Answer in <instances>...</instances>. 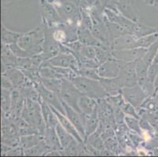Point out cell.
I'll return each instance as SVG.
<instances>
[{"mask_svg": "<svg viewBox=\"0 0 158 157\" xmlns=\"http://www.w3.org/2000/svg\"><path fill=\"white\" fill-rule=\"evenodd\" d=\"M152 152H153V155H158V147L155 148V149L152 151Z\"/></svg>", "mask_w": 158, "mask_h": 157, "instance_id": "56", "label": "cell"}, {"mask_svg": "<svg viewBox=\"0 0 158 157\" xmlns=\"http://www.w3.org/2000/svg\"><path fill=\"white\" fill-rule=\"evenodd\" d=\"M121 109L126 116H133V117L138 118V119H140L141 118L140 116H139L137 109H136L135 106L132 105L131 104L128 103V102L125 101V103L122 105Z\"/></svg>", "mask_w": 158, "mask_h": 157, "instance_id": "49", "label": "cell"}, {"mask_svg": "<svg viewBox=\"0 0 158 157\" xmlns=\"http://www.w3.org/2000/svg\"><path fill=\"white\" fill-rule=\"evenodd\" d=\"M1 62H2V74L5 72L7 68L16 67L18 63V57H16L11 50L9 45L2 43L1 48Z\"/></svg>", "mask_w": 158, "mask_h": 157, "instance_id": "22", "label": "cell"}, {"mask_svg": "<svg viewBox=\"0 0 158 157\" xmlns=\"http://www.w3.org/2000/svg\"><path fill=\"white\" fill-rule=\"evenodd\" d=\"M95 60L100 65L102 63L106 62L108 60L113 58L112 51L102 47H95Z\"/></svg>", "mask_w": 158, "mask_h": 157, "instance_id": "37", "label": "cell"}, {"mask_svg": "<svg viewBox=\"0 0 158 157\" xmlns=\"http://www.w3.org/2000/svg\"><path fill=\"white\" fill-rule=\"evenodd\" d=\"M1 88L6 89V90H12L14 88L11 80L6 75H2L1 76Z\"/></svg>", "mask_w": 158, "mask_h": 157, "instance_id": "52", "label": "cell"}, {"mask_svg": "<svg viewBox=\"0 0 158 157\" xmlns=\"http://www.w3.org/2000/svg\"><path fill=\"white\" fill-rule=\"evenodd\" d=\"M156 40H158V32L141 37V38L138 39L136 42H137L138 47L148 49L150 46L153 45Z\"/></svg>", "mask_w": 158, "mask_h": 157, "instance_id": "38", "label": "cell"}, {"mask_svg": "<svg viewBox=\"0 0 158 157\" xmlns=\"http://www.w3.org/2000/svg\"><path fill=\"white\" fill-rule=\"evenodd\" d=\"M51 109H52V110L54 111V113H55L56 116H57L60 124H61V126H62L63 127H64V129L69 132V133L73 135L76 139H77V142H80V143L81 144L85 143V142H84V140L83 139V138L80 136V133H79L78 130H77V128L75 127V126L72 123V122L69 119V118L67 117L65 115L62 114V113L60 112L59 111H57V109H54V107H52V106H51Z\"/></svg>", "mask_w": 158, "mask_h": 157, "instance_id": "20", "label": "cell"}, {"mask_svg": "<svg viewBox=\"0 0 158 157\" xmlns=\"http://www.w3.org/2000/svg\"><path fill=\"white\" fill-rule=\"evenodd\" d=\"M2 143L10 147L18 146L20 144V135L15 122L4 114H2Z\"/></svg>", "mask_w": 158, "mask_h": 157, "instance_id": "6", "label": "cell"}, {"mask_svg": "<svg viewBox=\"0 0 158 157\" xmlns=\"http://www.w3.org/2000/svg\"><path fill=\"white\" fill-rule=\"evenodd\" d=\"M63 106H64V111H65V116L69 118L72 122L75 127L77 128L78 132L80 133V136L83 138V139L85 142L86 140V134L85 130H84V114L78 111L75 110L73 108L70 107L67 104L63 102Z\"/></svg>", "mask_w": 158, "mask_h": 157, "instance_id": "13", "label": "cell"}, {"mask_svg": "<svg viewBox=\"0 0 158 157\" xmlns=\"http://www.w3.org/2000/svg\"><path fill=\"white\" fill-rule=\"evenodd\" d=\"M81 96L82 93L77 89V86L73 84V82L66 78H63L62 84L59 93V97L61 101L70 107L73 108L75 110L80 112L78 106V101Z\"/></svg>", "mask_w": 158, "mask_h": 157, "instance_id": "5", "label": "cell"}, {"mask_svg": "<svg viewBox=\"0 0 158 157\" xmlns=\"http://www.w3.org/2000/svg\"><path fill=\"white\" fill-rule=\"evenodd\" d=\"M40 13L42 15V20L45 21L51 27L61 23L57 9L49 0H40Z\"/></svg>", "mask_w": 158, "mask_h": 157, "instance_id": "12", "label": "cell"}, {"mask_svg": "<svg viewBox=\"0 0 158 157\" xmlns=\"http://www.w3.org/2000/svg\"><path fill=\"white\" fill-rule=\"evenodd\" d=\"M55 128L57 135H58V138H59L60 142H61V146H62L63 149H64V148H66L67 146H69V144L76 139V138H75L71 134L69 133V132L67 131L59 123H57Z\"/></svg>", "mask_w": 158, "mask_h": 157, "instance_id": "33", "label": "cell"}, {"mask_svg": "<svg viewBox=\"0 0 158 157\" xmlns=\"http://www.w3.org/2000/svg\"><path fill=\"white\" fill-rule=\"evenodd\" d=\"M129 33L132 35L136 39L148 35L158 32V27L146 25L141 22H134L128 28Z\"/></svg>", "mask_w": 158, "mask_h": 157, "instance_id": "21", "label": "cell"}, {"mask_svg": "<svg viewBox=\"0 0 158 157\" xmlns=\"http://www.w3.org/2000/svg\"><path fill=\"white\" fill-rule=\"evenodd\" d=\"M153 6H155L158 10V0H156V1H155L154 4H153Z\"/></svg>", "mask_w": 158, "mask_h": 157, "instance_id": "57", "label": "cell"}, {"mask_svg": "<svg viewBox=\"0 0 158 157\" xmlns=\"http://www.w3.org/2000/svg\"><path fill=\"white\" fill-rule=\"evenodd\" d=\"M140 108H143L145 110L158 114V99L154 96L147 97L144 102L142 104Z\"/></svg>", "mask_w": 158, "mask_h": 157, "instance_id": "39", "label": "cell"}, {"mask_svg": "<svg viewBox=\"0 0 158 157\" xmlns=\"http://www.w3.org/2000/svg\"><path fill=\"white\" fill-rule=\"evenodd\" d=\"M137 39L132 35L125 34L123 35L118 38L114 39L110 43V48L111 50H120L132 49L138 47Z\"/></svg>", "mask_w": 158, "mask_h": 157, "instance_id": "19", "label": "cell"}, {"mask_svg": "<svg viewBox=\"0 0 158 157\" xmlns=\"http://www.w3.org/2000/svg\"><path fill=\"white\" fill-rule=\"evenodd\" d=\"M34 85H35V87L36 88V90L40 93L41 98L44 101L47 102L49 105L52 106L54 109H57V111H59L62 114L65 115V111H64V106H63L62 101L60 98L58 94L45 87L41 81L39 82V83H34Z\"/></svg>", "mask_w": 158, "mask_h": 157, "instance_id": "9", "label": "cell"}, {"mask_svg": "<svg viewBox=\"0 0 158 157\" xmlns=\"http://www.w3.org/2000/svg\"><path fill=\"white\" fill-rule=\"evenodd\" d=\"M95 47L94 46H87L84 45L80 50V56L77 59L80 58V57H86V58L90 59H95Z\"/></svg>", "mask_w": 158, "mask_h": 157, "instance_id": "46", "label": "cell"}, {"mask_svg": "<svg viewBox=\"0 0 158 157\" xmlns=\"http://www.w3.org/2000/svg\"><path fill=\"white\" fill-rule=\"evenodd\" d=\"M153 84H154L155 93H156V91H158V74H157V76H156V79H155L154 83H153Z\"/></svg>", "mask_w": 158, "mask_h": 157, "instance_id": "54", "label": "cell"}, {"mask_svg": "<svg viewBox=\"0 0 158 157\" xmlns=\"http://www.w3.org/2000/svg\"><path fill=\"white\" fill-rule=\"evenodd\" d=\"M44 30L45 25L42 21L40 24L31 31L22 33L18 43L20 47L31 53L32 55L40 54L43 51Z\"/></svg>", "mask_w": 158, "mask_h": 157, "instance_id": "1", "label": "cell"}, {"mask_svg": "<svg viewBox=\"0 0 158 157\" xmlns=\"http://www.w3.org/2000/svg\"><path fill=\"white\" fill-rule=\"evenodd\" d=\"M84 114V113H83ZM84 130H85L86 138L87 137L90 136V134H94L96 130L98 127L99 120L98 116V110L96 109L93 113L90 115L84 114Z\"/></svg>", "mask_w": 158, "mask_h": 157, "instance_id": "28", "label": "cell"}, {"mask_svg": "<svg viewBox=\"0 0 158 157\" xmlns=\"http://www.w3.org/2000/svg\"><path fill=\"white\" fill-rule=\"evenodd\" d=\"M44 141L51 151H61L63 149L55 127L46 128V130L44 134Z\"/></svg>", "mask_w": 158, "mask_h": 157, "instance_id": "23", "label": "cell"}, {"mask_svg": "<svg viewBox=\"0 0 158 157\" xmlns=\"http://www.w3.org/2000/svg\"><path fill=\"white\" fill-rule=\"evenodd\" d=\"M152 63H154V64H158V51H157V53H156V56H155L154 59H153V62Z\"/></svg>", "mask_w": 158, "mask_h": 157, "instance_id": "55", "label": "cell"}, {"mask_svg": "<svg viewBox=\"0 0 158 157\" xmlns=\"http://www.w3.org/2000/svg\"><path fill=\"white\" fill-rule=\"evenodd\" d=\"M78 40L84 45L94 46V47H101L102 43L94 36L91 30L85 27H78L77 31Z\"/></svg>", "mask_w": 158, "mask_h": 157, "instance_id": "24", "label": "cell"}, {"mask_svg": "<svg viewBox=\"0 0 158 157\" xmlns=\"http://www.w3.org/2000/svg\"><path fill=\"white\" fill-rule=\"evenodd\" d=\"M40 103L47 127H56L57 124L59 122H58V119L51 106L49 105L47 102L44 101L42 98H40Z\"/></svg>", "mask_w": 158, "mask_h": 157, "instance_id": "26", "label": "cell"}, {"mask_svg": "<svg viewBox=\"0 0 158 157\" xmlns=\"http://www.w3.org/2000/svg\"><path fill=\"white\" fill-rule=\"evenodd\" d=\"M44 140V135L40 134H32L25 135L20 137L19 145L24 149H30L40 144Z\"/></svg>", "mask_w": 158, "mask_h": 157, "instance_id": "30", "label": "cell"}, {"mask_svg": "<svg viewBox=\"0 0 158 157\" xmlns=\"http://www.w3.org/2000/svg\"><path fill=\"white\" fill-rule=\"evenodd\" d=\"M149 66V65H148L146 61L143 60V58H141L137 61H135V68L138 79L147 76V71Z\"/></svg>", "mask_w": 158, "mask_h": 157, "instance_id": "45", "label": "cell"}, {"mask_svg": "<svg viewBox=\"0 0 158 157\" xmlns=\"http://www.w3.org/2000/svg\"><path fill=\"white\" fill-rule=\"evenodd\" d=\"M116 10L134 22H139L140 13L134 0H115Z\"/></svg>", "mask_w": 158, "mask_h": 157, "instance_id": "11", "label": "cell"}, {"mask_svg": "<svg viewBox=\"0 0 158 157\" xmlns=\"http://www.w3.org/2000/svg\"><path fill=\"white\" fill-rule=\"evenodd\" d=\"M85 143L88 144L90 146L94 147V149H98V150L101 151L102 152L106 149L104 140L102 139L101 135H99L98 134L95 133V132L92 134H90V136L87 137Z\"/></svg>", "mask_w": 158, "mask_h": 157, "instance_id": "35", "label": "cell"}, {"mask_svg": "<svg viewBox=\"0 0 158 157\" xmlns=\"http://www.w3.org/2000/svg\"><path fill=\"white\" fill-rule=\"evenodd\" d=\"M9 47L11 51L13 52V54L16 57H18V58H27V57H30L33 56L31 53H29L27 50H24L22 47H20L18 43H14V44L9 45Z\"/></svg>", "mask_w": 158, "mask_h": 157, "instance_id": "43", "label": "cell"}, {"mask_svg": "<svg viewBox=\"0 0 158 157\" xmlns=\"http://www.w3.org/2000/svg\"><path fill=\"white\" fill-rule=\"evenodd\" d=\"M61 22L70 25H77L80 18V9L73 0H53Z\"/></svg>", "mask_w": 158, "mask_h": 157, "instance_id": "3", "label": "cell"}, {"mask_svg": "<svg viewBox=\"0 0 158 157\" xmlns=\"http://www.w3.org/2000/svg\"><path fill=\"white\" fill-rule=\"evenodd\" d=\"M106 99L113 106V108H121L123 104L125 103V100L123 98L121 93L116 95H109V96H106Z\"/></svg>", "mask_w": 158, "mask_h": 157, "instance_id": "44", "label": "cell"}, {"mask_svg": "<svg viewBox=\"0 0 158 157\" xmlns=\"http://www.w3.org/2000/svg\"><path fill=\"white\" fill-rule=\"evenodd\" d=\"M99 81L106 90L107 96L118 94L121 93V90L124 87V84L119 76L114 78H101Z\"/></svg>", "mask_w": 158, "mask_h": 157, "instance_id": "18", "label": "cell"}, {"mask_svg": "<svg viewBox=\"0 0 158 157\" xmlns=\"http://www.w3.org/2000/svg\"><path fill=\"white\" fill-rule=\"evenodd\" d=\"M158 74V64L152 63L148 68L147 71V77L149 80L153 83H154V80L156 79V76Z\"/></svg>", "mask_w": 158, "mask_h": 157, "instance_id": "51", "label": "cell"}, {"mask_svg": "<svg viewBox=\"0 0 158 157\" xmlns=\"http://www.w3.org/2000/svg\"><path fill=\"white\" fill-rule=\"evenodd\" d=\"M113 115H114L116 126L124 123V119H125L126 115L124 114L121 108H113Z\"/></svg>", "mask_w": 158, "mask_h": 157, "instance_id": "50", "label": "cell"}, {"mask_svg": "<svg viewBox=\"0 0 158 157\" xmlns=\"http://www.w3.org/2000/svg\"><path fill=\"white\" fill-rule=\"evenodd\" d=\"M146 50L147 49L135 47V48L127 49V50H113L112 54L116 60L124 64V63L135 62L139 59L143 58L146 54Z\"/></svg>", "mask_w": 158, "mask_h": 157, "instance_id": "10", "label": "cell"}, {"mask_svg": "<svg viewBox=\"0 0 158 157\" xmlns=\"http://www.w3.org/2000/svg\"><path fill=\"white\" fill-rule=\"evenodd\" d=\"M104 13L106 17H107V19L110 22L120 24V25L123 26V27H126L127 28H129V27L134 23V21H131L128 18H127V17H125L123 15H122L117 10H113V9L110 8H105Z\"/></svg>", "mask_w": 158, "mask_h": 157, "instance_id": "25", "label": "cell"}, {"mask_svg": "<svg viewBox=\"0 0 158 157\" xmlns=\"http://www.w3.org/2000/svg\"><path fill=\"white\" fill-rule=\"evenodd\" d=\"M158 51V40H156L153 45L150 46L149 48L146 50V53L144 57H143V60L146 62L148 65H150L153 62V59L156 56V53Z\"/></svg>", "mask_w": 158, "mask_h": 157, "instance_id": "42", "label": "cell"}, {"mask_svg": "<svg viewBox=\"0 0 158 157\" xmlns=\"http://www.w3.org/2000/svg\"><path fill=\"white\" fill-rule=\"evenodd\" d=\"M40 80H41V82L45 87L56 93L59 96L61 84H62V79H44V78H40Z\"/></svg>", "mask_w": 158, "mask_h": 157, "instance_id": "36", "label": "cell"}, {"mask_svg": "<svg viewBox=\"0 0 158 157\" xmlns=\"http://www.w3.org/2000/svg\"><path fill=\"white\" fill-rule=\"evenodd\" d=\"M14 122H15L16 126H17V128H18V134H19L20 137L39 133L38 130H37L35 127H33L31 124H29V123H28L25 119H23L22 117L19 118V119H17V120L14 121Z\"/></svg>", "mask_w": 158, "mask_h": 157, "instance_id": "31", "label": "cell"}, {"mask_svg": "<svg viewBox=\"0 0 158 157\" xmlns=\"http://www.w3.org/2000/svg\"><path fill=\"white\" fill-rule=\"evenodd\" d=\"M80 68H98L99 66L98 63L96 61L95 59L86 58V57H80L77 59Z\"/></svg>", "mask_w": 158, "mask_h": 157, "instance_id": "47", "label": "cell"}, {"mask_svg": "<svg viewBox=\"0 0 158 157\" xmlns=\"http://www.w3.org/2000/svg\"><path fill=\"white\" fill-rule=\"evenodd\" d=\"M139 119H140L133 117V116H126L125 119H124V123H125V124L127 125V126L128 127V129L130 130L142 134H143V130H142V129L140 127Z\"/></svg>", "mask_w": 158, "mask_h": 157, "instance_id": "40", "label": "cell"}, {"mask_svg": "<svg viewBox=\"0 0 158 157\" xmlns=\"http://www.w3.org/2000/svg\"><path fill=\"white\" fill-rule=\"evenodd\" d=\"M119 76L123 81L124 86H134L138 84V76L136 72L135 61L124 63L121 65Z\"/></svg>", "mask_w": 158, "mask_h": 157, "instance_id": "16", "label": "cell"}, {"mask_svg": "<svg viewBox=\"0 0 158 157\" xmlns=\"http://www.w3.org/2000/svg\"><path fill=\"white\" fill-rule=\"evenodd\" d=\"M21 117L25 119L33 127H35L40 134L44 135L47 125L43 116L40 101L29 99L24 100V105Z\"/></svg>", "mask_w": 158, "mask_h": 157, "instance_id": "2", "label": "cell"}, {"mask_svg": "<svg viewBox=\"0 0 158 157\" xmlns=\"http://www.w3.org/2000/svg\"><path fill=\"white\" fill-rule=\"evenodd\" d=\"M45 25L44 30V40L43 43L42 54L45 56L47 60H50L57 55L60 51V43L55 40L53 36V33L51 28L45 21L42 20Z\"/></svg>", "mask_w": 158, "mask_h": 157, "instance_id": "7", "label": "cell"}, {"mask_svg": "<svg viewBox=\"0 0 158 157\" xmlns=\"http://www.w3.org/2000/svg\"><path fill=\"white\" fill-rule=\"evenodd\" d=\"M139 123H140V127L143 132H146L147 134L151 135L152 137H155V130L153 125L150 123V122L143 117H141L139 119Z\"/></svg>", "mask_w": 158, "mask_h": 157, "instance_id": "48", "label": "cell"}, {"mask_svg": "<svg viewBox=\"0 0 158 157\" xmlns=\"http://www.w3.org/2000/svg\"><path fill=\"white\" fill-rule=\"evenodd\" d=\"M2 75H6L9 78L16 88H21L29 82V80L26 77L24 72L18 67L7 68L5 72Z\"/></svg>", "mask_w": 158, "mask_h": 157, "instance_id": "17", "label": "cell"}, {"mask_svg": "<svg viewBox=\"0 0 158 157\" xmlns=\"http://www.w3.org/2000/svg\"><path fill=\"white\" fill-rule=\"evenodd\" d=\"M121 93L125 101L131 104L137 109L141 107L142 104L148 97L147 94L139 84L124 86L121 90Z\"/></svg>", "mask_w": 158, "mask_h": 157, "instance_id": "8", "label": "cell"}, {"mask_svg": "<svg viewBox=\"0 0 158 157\" xmlns=\"http://www.w3.org/2000/svg\"><path fill=\"white\" fill-rule=\"evenodd\" d=\"M1 39L2 43L6 45H11L14 43H18L20 37L22 33L18 31H11L9 28H7L3 23H2L1 26Z\"/></svg>", "mask_w": 158, "mask_h": 157, "instance_id": "29", "label": "cell"}, {"mask_svg": "<svg viewBox=\"0 0 158 157\" xmlns=\"http://www.w3.org/2000/svg\"><path fill=\"white\" fill-rule=\"evenodd\" d=\"M123 63L113 58L102 63L98 68V72L101 78H114L120 74V68Z\"/></svg>", "mask_w": 158, "mask_h": 157, "instance_id": "15", "label": "cell"}, {"mask_svg": "<svg viewBox=\"0 0 158 157\" xmlns=\"http://www.w3.org/2000/svg\"><path fill=\"white\" fill-rule=\"evenodd\" d=\"M78 106L80 112L86 115H90L97 109L98 100L86 95H82L79 99Z\"/></svg>", "mask_w": 158, "mask_h": 157, "instance_id": "27", "label": "cell"}, {"mask_svg": "<svg viewBox=\"0 0 158 157\" xmlns=\"http://www.w3.org/2000/svg\"><path fill=\"white\" fill-rule=\"evenodd\" d=\"M77 74H78V76L95 80H100V79H101V77L99 76L98 72V68H81L79 69Z\"/></svg>", "mask_w": 158, "mask_h": 157, "instance_id": "41", "label": "cell"}, {"mask_svg": "<svg viewBox=\"0 0 158 157\" xmlns=\"http://www.w3.org/2000/svg\"><path fill=\"white\" fill-rule=\"evenodd\" d=\"M49 152H51V149L46 145L44 141L38 144L34 147H31L30 149H24V155L28 156H39V155H46Z\"/></svg>", "mask_w": 158, "mask_h": 157, "instance_id": "32", "label": "cell"}, {"mask_svg": "<svg viewBox=\"0 0 158 157\" xmlns=\"http://www.w3.org/2000/svg\"><path fill=\"white\" fill-rule=\"evenodd\" d=\"M11 108V90L1 89V109L2 114L9 116Z\"/></svg>", "mask_w": 158, "mask_h": 157, "instance_id": "34", "label": "cell"}, {"mask_svg": "<svg viewBox=\"0 0 158 157\" xmlns=\"http://www.w3.org/2000/svg\"><path fill=\"white\" fill-rule=\"evenodd\" d=\"M71 81L77 86L82 95H86L97 100L104 98L107 96L106 90H104L99 80L77 76L73 78Z\"/></svg>", "mask_w": 158, "mask_h": 157, "instance_id": "4", "label": "cell"}, {"mask_svg": "<svg viewBox=\"0 0 158 157\" xmlns=\"http://www.w3.org/2000/svg\"><path fill=\"white\" fill-rule=\"evenodd\" d=\"M6 155H10V156H20V155H24V149L21 148L20 145L16 147H13L12 149L7 152Z\"/></svg>", "mask_w": 158, "mask_h": 157, "instance_id": "53", "label": "cell"}, {"mask_svg": "<svg viewBox=\"0 0 158 157\" xmlns=\"http://www.w3.org/2000/svg\"><path fill=\"white\" fill-rule=\"evenodd\" d=\"M24 105V98L19 88L14 87L11 90V108L8 116H10L14 121L21 118Z\"/></svg>", "mask_w": 158, "mask_h": 157, "instance_id": "14", "label": "cell"}]
</instances>
